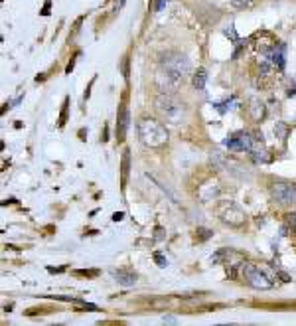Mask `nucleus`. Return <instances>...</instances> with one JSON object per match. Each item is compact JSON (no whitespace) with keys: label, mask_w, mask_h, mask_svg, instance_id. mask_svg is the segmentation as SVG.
Returning a JSON list of instances; mask_svg holds the SVG:
<instances>
[{"label":"nucleus","mask_w":296,"mask_h":326,"mask_svg":"<svg viewBox=\"0 0 296 326\" xmlns=\"http://www.w3.org/2000/svg\"><path fill=\"white\" fill-rule=\"evenodd\" d=\"M241 279L249 287L257 288V291H269L274 287L272 277L267 273V269L259 267L255 263H243L241 265Z\"/></svg>","instance_id":"4"},{"label":"nucleus","mask_w":296,"mask_h":326,"mask_svg":"<svg viewBox=\"0 0 296 326\" xmlns=\"http://www.w3.org/2000/svg\"><path fill=\"white\" fill-rule=\"evenodd\" d=\"M123 74L125 77H129V58H125V62H123Z\"/></svg>","instance_id":"20"},{"label":"nucleus","mask_w":296,"mask_h":326,"mask_svg":"<svg viewBox=\"0 0 296 326\" xmlns=\"http://www.w3.org/2000/svg\"><path fill=\"white\" fill-rule=\"evenodd\" d=\"M206 81H207V71L204 69V67H200L198 71H193L192 83H193V87L198 89V91H202V89L206 87Z\"/></svg>","instance_id":"11"},{"label":"nucleus","mask_w":296,"mask_h":326,"mask_svg":"<svg viewBox=\"0 0 296 326\" xmlns=\"http://www.w3.org/2000/svg\"><path fill=\"white\" fill-rule=\"evenodd\" d=\"M274 135L281 138V140H284V138L288 137V126L284 125V123H277V126H274Z\"/></svg>","instance_id":"13"},{"label":"nucleus","mask_w":296,"mask_h":326,"mask_svg":"<svg viewBox=\"0 0 296 326\" xmlns=\"http://www.w3.org/2000/svg\"><path fill=\"white\" fill-rule=\"evenodd\" d=\"M75 275H83V277H97V275H99V271H97V269H93V271H75Z\"/></svg>","instance_id":"17"},{"label":"nucleus","mask_w":296,"mask_h":326,"mask_svg":"<svg viewBox=\"0 0 296 326\" xmlns=\"http://www.w3.org/2000/svg\"><path fill=\"white\" fill-rule=\"evenodd\" d=\"M270 198L283 206L296 204V184L292 182H274L270 186Z\"/></svg>","instance_id":"6"},{"label":"nucleus","mask_w":296,"mask_h":326,"mask_svg":"<svg viewBox=\"0 0 296 326\" xmlns=\"http://www.w3.org/2000/svg\"><path fill=\"white\" fill-rule=\"evenodd\" d=\"M139 138L144 147H150V149H160L168 142V129L164 125V121H158V119H141L139 125Z\"/></svg>","instance_id":"3"},{"label":"nucleus","mask_w":296,"mask_h":326,"mask_svg":"<svg viewBox=\"0 0 296 326\" xmlns=\"http://www.w3.org/2000/svg\"><path fill=\"white\" fill-rule=\"evenodd\" d=\"M154 109L168 125L180 126L188 117V107L174 93H158L154 97Z\"/></svg>","instance_id":"1"},{"label":"nucleus","mask_w":296,"mask_h":326,"mask_svg":"<svg viewBox=\"0 0 296 326\" xmlns=\"http://www.w3.org/2000/svg\"><path fill=\"white\" fill-rule=\"evenodd\" d=\"M227 2L237 10H245V8H251V6L257 4V0H227Z\"/></svg>","instance_id":"12"},{"label":"nucleus","mask_w":296,"mask_h":326,"mask_svg":"<svg viewBox=\"0 0 296 326\" xmlns=\"http://www.w3.org/2000/svg\"><path fill=\"white\" fill-rule=\"evenodd\" d=\"M158 74L166 76L170 81H174L180 87L182 83L192 76V63L180 51H166L160 58V71Z\"/></svg>","instance_id":"2"},{"label":"nucleus","mask_w":296,"mask_h":326,"mask_svg":"<svg viewBox=\"0 0 296 326\" xmlns=\"http://www.w3.org/2000/svg\"><path fill=\"white\" fill-rule=\"evenodd\" d=\"M129 166H130V156H129V151H125V154H123V182H127Z\"/></svg>","instance_id":"14"},{"label":"nucleus","mask_w":296,"mask_h":326,"mask_svg":"<svg viewBox=\"0 0 296 326\" xmlns=\"http://www.w3.org/2000/svg\"><path fill=\"white\" fill-rule=\"evenodd\" d=\"M113 277H115V281L121 287H134L136 285V275L130 273V271H125V269L113 271Z\"/></svg>","instance_id":"9"},{"label":"nucleus","mask_w":296,"mask_h":326,"mask_svg":"<svg viewBox=\"0 0 296 326\" xmlns=\"http://www.w3.org/2000/svg\"><path fill=\"white\" fill-rule=\"evenodd\" d=\"M284 44H277L274 48H272V51H270V62H272V65H277L279 69H283L284 67Z\"/></svg>","instance_id":"10"},{"label":"nucleus","mask_w":296,"mask_h":326,"mask_svg":"<svg viewBox=\"0 0 296 326\" xmlns=\"http://www.w3.org/2000/svg\"><path fill=\"white\" fill-rule=\"evenodd\" d=\"M129 123H130L129 109H127V105L123 103L121 109H119V115H116V138H119V140H125L127 131H129Z\"/></svg>","instance_id":"8"},{"label":"nucleus","mask_w":296,"mask_h":326,"mask_svg":"<svg viewBox=\"0 0 296 326\" xmlns=\"http://www.w3.org/2000/svg\"><path fill=\"white\" fill-rule=\"evenodd\" d=\"M202 236H200V241H204V239H207V238H211V231L209 229H198Z\"/></svg>","instance_id":"19"},{"label":"nucleus","mask_w":296,"mask_h":326,"mask_svg":"<svg viewBox=\"0 0 296 326\" xmlns=\"http://www.w3.org/2000/svg\"><path fill=\"white\" fill-rule=\"evenodd\" d=\"M67 103H69V99L64 101V111H62V115H60V126H64L65 121H67Z\"/></svg>","instance_id":"15"},{"label":"nucleus","mask_w":296,"mask_h":326,"mask_svg":"<svg viewBox=\"0 0 296 326\" xmlns=\"http://www.w3.org/2000/svg\"><path fill=\"white\" fill-rule=\"evenodd\" d=\"M154 261L158 263V267H166L168 265V261L162 257V255H160V253H154Z\"/></svg>","instance_id":"16"},{"label":"nucleus","mask_w":296,"mask_h":326,"mask_svg":"<svg viewBox=\"0 0 296 326\" xmlns=\"http://www.w3.org/2000/svg\"><path fill=\"white\" fill-rule=\"evenodd\" d=\"M218 215L223 224H227V226L231 227H241L245 224V218H247L243 210L237 204H233V202L221 204L218 208Z\"/></svg>","instance_id":"5"},{"label":"nucleus","mask_w":296,"mask_h":326,"mask_svg":"<svg viewBox=\"0 0 296 326\" xmlns=\"http://www.w3.org/2000/svg\"><path fill=\"white\" fill-rule=\"evenodd\" d=\"M225 144H227V149H229V151L251 152L253 151V144H255V138L251 137L249 133H237V135H233L231 138H227V140H225Z\"/></svg>","instance_id":"7"},{"label":"nucleus","mask_w":296,"mask_h":326,"mask_svg":"<svg viewBox=\"0 0 296 326\" xmlns=\"http://www.w3.org/2000/svg\"><path fill=\"white\" fill-rule=\"evenodd\" d=\"M42 14H44V16H48V14H50V0H46V6H44Z\"/></svg>","instance_id":"21"},{"label":"nucleus","mask_w":296,"mask_h":326,"mask_svg":"<svg viewBox=\"0 0 296 326\" xmlns=\"http://www.w3.org/2000/svg\"><path fill=\"white\" fill-rule=\"evenodd\" d=\"M168 2H170V0H156V6H154V10H156V12H160V10H162V8H164V6H166Z\"/></svg>","instance_id":"18"},{"label":"nucleus","mask_w":296,"mask_h":326,"mask_svg":"<svg viewBox=\"0 0 296 326\" xmlns=\"http://www.w3.org/2000/svg\"><path fill=\"white\" fill-rule=\"evenodd\" d=\"M113 220H115V222H119V220H123V213H115V215H113Z\"/></svg>","instance_id":"22"}]
</instances>
